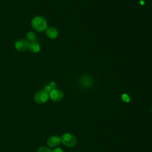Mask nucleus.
Segmentation results:
<instances>
[{
    "mask_svg": "<svg viewBox=\"0 0 152 152\" xmlns=\"http://www.w3.org/2000/svg\"><path fill=\"white\" fill-rule=\"evenodd\" d=\"M32 28L38 32H42L47 29L48 23L42 16H35L31 21Z\"/></svg>",
    "mask_w": 152,
    "mask_h": 152,
    "instance_id": "f257e3e1",
    "label": "nucleus"
},
{
    "mask_svg": "<svg viewBox=\"0 0 152 152\" xmlns=\"http://www.w3.org/2000/svg\"><path fill=\"white\" fill-rule=\"evenodd\" d=\"M61 141L65 146L72 147H74L77 142V140L75 136L69 133H65L61 137Z\"/></svg>",
    "mask_w": 152,
    "mask_h": 152,
    "instance_id": "f03ea898",
    "label": "nucleus"
},
{
    "mask_svg": "<svg viewBox=\"0 0 152 152\" xmlns=\"http://www.w3.org/2000/svg\"><path fill=\"white\" fill-rule=\"evenodd\" d=\"M49 98V94L45 90H40L37 91L34 96V100L36 103L39 104H43L47 102Z\"/></svg>",
    "mask_w": 152,
    "mask_h": 152,
    "instance_id": "7ed1b4c3",
    "label": "nucleus"
},
{
    "mask_svg": "<svg viewBox=\"0 0 152 152\" xmlns=\"http://www.w3.org/2000/svg\"><path fill=\"white\" fill-rule=\"evenodd\" d=\"M30 45V42L27 39H21L17 40L14 43L15 49L20 52H24L27 50Z\"/></svg>",
    "mask_w": 152,
    "mask_h": 152,
    "instance_id": "20e7f679",
    "label": "nucleus"
},
{
    "mask_svg": "<svg viewBox=\"0 0 152 152\" xmlns=\"http://www.w3.org/2000/svg\"><path fill=\"white\" fill-rule=\"evenodd\" d=\"M49 96L50 99L53 102H59L62 100L64 97L63 93L59 89H52L49 93Z\"/></svg>",
    "mask_w": 152,
    "mask_h": 152,
    "instance_id": "39448f33",
    "label": "nucleus"
},
{
    "mask_svg": "<svg viewBox=\"0 0 152 152\" xmlns=\"http://www.w3.org/2000/svg\"><path fill=\"white\" fill-rule=\"evenodd\" d=\"M61 142V138L58 136H51L50 137L47 141V144L49 146L53 147L58 145L60 142Z\"/></svg>",
    "mask_w": 152,
    "mask_h": 152,
    "instance_id": "423d86ee",
    "label": "nucleus"
},
{
    "mask_svg": "<svg viewBox=\"0 0 152 152\" xmlns=\"http://www.w3.org/2000/svg\"><path fill=\"white\" fill-rule=\"evenodd\" d=\"M46 34L47 37H48L50 39H53L57 37L58 35V32L56 28H55V27H51L48 28L46 30Z\"/></svg>",
    "mask_w": 152,
    "mask_h": 152,
    "instance_id": "0eeeda50",
    "label": "nucleus"
},
{
    "mask_svg": "<svg viewBox=\"0 0 152 152\" xmlns=\"http://www.w3.org/2000/svg\"><path fill=\"white\" fill-rule=\"evenodd\" d=\"M28 49L33 53H37L40 50V46L39 43L36 42H31L30 43Z\"/></svg>",
    "mask_w": 152,
    "mask_h": 152,
    "instance_id": "6e6552de",
    "label": "nucleus"
},
{
    "mask_svg": "<svg viewBox=\"0 0 152 152\" xmlns=\"http://www.w3.org/2000/svg\"><path fill=\"white\" fill-rule=\"evenodd\" d=\"M81 84L84 87H89L92 84V80L89 77H84L81 80Z\"/></svg>",
    "mask_w": 152,
    "mask_h": 152,
    "instance_id": "1a4fd4ad",
    "label": "nucleus"
},
{
    "mask_svg": "<svg viewBox=\"0 0 152 152\" xmlns=\"http://www.w3.org/2000/svg\"><path fill=\"white\" fill-rule=\"evenodd\" d=\"M26 37L28 41H31V42H35L36 39V34L33 31L27 32L26 34Z\"/></svg>",
    "mask_w": 152,
    "mask_h": 152,
    "instance_id": "9d476101",
    "label": "nucleus"
},
{
    "mask_svg": "<svg viewBox=\"0 0 152 152\" xmlns=\"http://www.w3.org/2000/svg\"><path fill=\"white\" fill-rule=\"evenodd\" d=\"M37 152H52V150L46 147H41L37 150Z\"/></svg>",
    "mask_w": 152,
    "mask_h": 152,
    "instance_id": "9b49d317",
    "label": "nucleus"
},
{
    "mask_svg": "<svg viewBox=\"0 0 152 152\" xmlns=\"http://www.w3.org/2000/svg\"><path fill=\"white\" fill-rule=\"evenodd\" d=\"M122 99L125 102H129L130 101V98L126 94H123L122 95Z\"/></svg>",
    "mask_w": 152,
    "mask_h": 152,
    "instance_id": "f8f14e48",
    "label": "nucleus"
},
{
    "mask_svg": "<svg viewBox=\"0 0 152 152\" xmlns=\"http://www.w3.org/2000/svg\"><path fill=\"white\" fill-rule=\"evenodd\" d=\"M49 86L52 89H54V88H55L56 87V84L54 81H52V82H50V83H49Z\"/></svg>",
    "mask_w": 152,
    "mask_h": 152,
    "instance_id": "ddd939ff",
    "label": "nucleus"
},
{
    "mask_svg": "<svg viewBox=\"0 0 152 152\" xmlns=\"http://www.w3.org/2000/svg\"><path fill=\"white\" fill-rule=\"evenodd\" d=\"M52 90V89L49 86H46V87H45V88H44L43 90H45L46 93H48L49 94V93L50 92V91H51Z\"/></svg>",
    "mask_w": 152,
    "mask_h": 152,
    "instance_id": "4468645a",
    "label": "nucleus"
},
{
    "mask_svg": "<svg viewBox=\"0 0 152 152\" xmlns=\"http://www.w3.org/2000/svg\"><path fill=\"white\" fill-rule=\"evenodd\" d=\"M52 152H64L63 150L59 147H57V148H54L53 150H52Z\"/></svg>",
    "mask_w": 152,
    "mask_h": 152,
    "instance_id": "2eb2a0df",
    "label": "nucleus"
},
{
    "mask_svg": "<svg viewBox=\"0 0 152 152\" xmlns=\"http://www.w3.org/2000/svg\"><path fill=\"white\" fill-rule=\"evenodd\" d=\"M143 2H144V1H142V0H141V4H144V3H143Z\"/></svg>",
    "mask_w": 152,
    "mask_h": 152,
    "instance_id": "dca6fc26",
    "label": "nucleus"
},
{
    "mask_svg": "<svg viewBox=\"0 0 152 152\" xmlns=\"http://www.w3.org/2000/svg\"><path fill=\"white\" fill-rule=\"evenodd\" d=\"M151 112H152V110H151Z\"/></svg>",
    "mask_w": 152,
    "mask_h": 152,
    "instance_id": "f3484780",
    "label": "nucleus"
}]
</instances>
